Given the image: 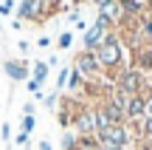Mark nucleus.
<instances>
[{
	"instance_id": "nucleus-2",
	"label": "nucleus",
	"mask_w": 152,
	"mask_h": 150,
	"mask_svg": "<svg viewBox=\"0 0 152 150\" xmlns=\"http://www.w3.org/2000/svg\"><path fill=\"white\" fill-rule=\"evenodd\" d=\"M99 136V147L102 150H127L132 145V133L127 125H110L104 133H96Z\"/></svg>"
},
{
	"instance_id": "nucleus-12",
	"label": "nucleus",
	"mask_w": 152,
	"mask_h": 150,
	"mask_svg": "<svg viewBox=\"0 0 152 150\" xmlns=\"http://www.w3.org/2000/svg\"><path fill=\"white\" fill-rule=\"evenodd\" d=\"M118 9H121L124 17H141V14H147L144 0H118Z\"/></svg>"
},
{
	"instance_id": "nucleus-3",
	"label": "nucleus",
	"mask_w": 152,
	"mask_h": 150,
	"mask_svg": "<svg viewBox=\"0 0 152 150\" xmlns=\"http://www.w3.org/2000/svg\"><path fill=\"white\" fill-rule=\"evenodd\" d=\"M144 82H147V77H144L141 71H135V68H121L118 74H115V79H113V85H115V91H121V94H127V96H135L138 91L144 88Z\"/></svg>"
},
{
	"instance_id": "nucleus-5",
	"label": "nucleus",
	"mask_w": 152,
	"mask_h": 150,
	"mask_svg": "<svg viewBox=\"0 0 152 150\" xmlns=\"http://www.w3.org/2000/svg\"><path fill=\"white\" fill-rule=\"evenodd\" d=\"M73 65L85 74V79H102V62H99L96 51H85L82 48L79 54L73 57Z\"/></svg>"
},
{
	"instance_id": "nucleus-21",
	"label": "nucleus",
	"mask_w": 152,
	"mask_h": 150,
	"mask_svg": "<svg viewBox=\"0 0 152 150\" xmlns=\"http://www.w3.org/2000/svg\"><path fill=\"white\" fill-rule=\"evenodd\" d=\"M73 45V34L71 31H62L59 37H56V48H62V51H68Z\"/></svg>"
},
{
	"instance_id": "nucleus-16",
	"label": "nucleus",
	"mask_w": 152,
	"mask_h": 150,
	"mask_svg": "<svg viewBox=\"0 0 152 150\" xmlns=\"http://www.w3.org/2000/svg\"><path fill=\"white\" fill-rule=\"evenodd\" d=\"M62 150H82L79 147V136L71 133V130H65V133H62Z\"/></svg>"
},
{
	"instance_id": "nucleus-1",
	"label": "nucleus",
	"mask_w": 152,
	"mask_h": 150,
	"mask_svg": "<svg viewBox=\"0 0 152 150\" xmlns=\"http://www.w3.org/2000/svg\"><path fill=\"white\" fill-rule=\"evenodd\" d=\"M96 57H99V62H102V77L110 79V82L115 79V74H118L121 68H127V48H124L121 34L115 31V28L107 31V37H104L102 45L96 48Z\"/></svg>"
},
{
	"instance_id": "nucleus-14",
	"label": "nucleus",
	"mask_w": 152,
	"mask_h": 150,
	"mask_svg": "<svg viewBox=\"0 0 152 150\" xmlns=\"http://www.w3.org/2000/svg\"><path fill=\"white\" fill-rule=\"evenodd\" d=\"M48 74H51V68H48V62H42V60H37V62H31V79H37L39 85H45V79H48Z\"/></svg>"
},
{
	"instance_id": "nucleus-30",
	"label": "nucleus",
	"mask_w": 152,
	"mask_h": 150,
	"mask_svg": "<svg viewBox=\"0 0 152 150\" xmlns=\"http://www.w3.org/2000/svg\"><path fill=\"white\" fill-rule=\"evenodd\" d=\"M39 150H54V147H51V142H45V139H42V142H39Z\"/></svg>"
},
{
	"instance_id": "nucleus-32",
	"label": "nucleus",
	"mask_w": 152,
	"mask_h": 150,
	"mask_svg": "<svg viewBox=\"0 0 152 150\" xmlns=\"http://www.w3.org/2000/svg\"><path fill=\"white\" fill-rule=\"evenodd\" d=\"M76 3H85V0H76Z\"/></svg>"
},
{
	"instance_id": "nucleus-19",
	"label": "nucleus",
	"mask_w": 152,
	"mask_h": 150,
	"mask_svg": "<svg viewBox=\"0 0 152 150\" xmlns=\"http://www.w3.org/2000/svg\"><path fill=\"white\" fill-rule=\"evenodd\" d=\"M37 128V119H34V113H23V122H20V130L23 133L31 136V130Z\"/></svg>"
},
{
	"instance_id": "nucleus-25",
	"label": "nucleus",
	"mask_w": 152,
	"mask_h": 150,
	"mask_svg": "<svg viewBox=\"0 0 152 150\" xmlns=\"http://www.w3.org/2000/svg\"><path fill=\"white\" fill-rule=\"evenodd\" d=\"M0 136H3V142H9V139H11V125H9V122L0 128Z\"/></svg>"
},
{
	"instance_id": "nucleus-29",
	"label": "nucleus",
	"mask_w": 152,
	"mask_h": 150,
	"mask_svg": "<svg viewBox=\"0 0 152 150\" xmlns=\"http://www.w3.org/2000/svg\"><path fill=\"white\" fill-rule=\"evenodd\" d=\"M23 113H34V102H26L23 105Z\"/></svg>"
},
{
	"instance_id": "nucleus-28",
	"label": "nucleus",
	"mask_w": 152,
	"mask_h": 150,
	"mask_svg": "<svg viewBox=\"0 0 152 150\" xmlns=\"http://www.w3.org/2000/svg\"><path fill=\"white\" fill-rule=\"evenodd\" d=\"M90 3L96 6V9H107V6H110V3H115V0H90Z\"/></svg>"
},
{
	"instance_id": "nucleus-23",
	"label": "nucleus",
	"mask_w": 152,
	"mask_h": 150,
	"mask_svg": "<svg viewBox=\"0 0 152 150\" xmlns=\"http://www.w3.org/2000/svg\"><path fill=\"white\" fill-rule=\"evenodd\" d=\"M68 74H71V68H62V71H59V77H56V91H65V85H68Z\"/></svg>"
},
{
	"instance_id": "nucleus-33",
	"label": "nucleus",
	"mask_w": 152,
	"mask_h": 150,
	"mask_svg": "<svg viewBox=\"0 0 152 150\" xmlns=\"http://www.w3.org/2000/svg\"><path fill=\"white\" fill-rule=\"evenodd\" d=\"M93 150H102V147H93Z\"/></svg>"
},
{
	"instance_id": "nucleus-18",
	"label": "nucleus",
	"mask_w": 152,
	"mask_h": 150,
	"mask_svg": "<svg viewBox=\"0 0 152 150\" xmlns=\"http://www.w3.org/2000/svg\"><path fill=\"white\" fill-rule=\"evenodd\" d=\"M79 147H82V150H93V147H99V136H96V133H85V136H79Z\"/></svg>"
},
{
	"instance_id": "nucleus-15",
	"label": "nucleus",
	"mask_w": 152,
	"mask_h": 150,
	"mask_svg": "<svg viewBox=\"0 0 152 150\" xmlns=\"http://www.w3.org/2000/svg\"><path fill=\"white\" fill-rule=\"evenodd\" d=\"M93 108H96V133H104V130L110 128V119H107V113L99 108V102H96Z\"/></svg>"
},
{
	"instance_id": "nucleus-27",
	"label": "nucleus",
	"mask_w": 152,
	"mask_h": 150,
	"mask_svg": "<svg viewBox=\"0 0 152 150\" xmlns=\"http://www.w3.org/2000/svg\"><path fill=\"white\" fill-rule=\"evenodd\" d=\"M51 43H54V40H51V37H48V34H42V37H39V40H37V45H39V48H48V45H51Z\"/></svg>"
},
{
	"instance_id": "nucleus-9",
	"label": "nucleus",
	"mask_w": 152,
	"mask_h": 150,
	"mask_svg": "<svg viewBox=\"0 0 152 150\" xmlns=\"http://www.w3.org/2000/svg\"><path fill=\"white\" fill-rule=\"evenodd\" d=\"M99 108L107 113L110 125H127V113H124V108H121L118 102L113 99V96H107V99H99Z\"/></svg>"
},
{
	"instance_id": "nucleus-31",
	"label": "nucleus",
	"mask_w": 152,
	"mask_h": 150,
	"mask_svg": "<svg viewBox=\"0 0 152 150\" xmlns=\"http://www.w3.org/2000/svg\"><path fill=\"white\" fill-rule=\"evenodd\" d=\"M144 9H147V11H152V0H144Z\"/></svg>"
},
{
	"instance_id": "nucleus-6",
	"label": "nucleus",
	"mask_w": 152,
	"mask_h": 150,
	"mask_svg": "<svg viewBox=\"0 0 152 150\" xmlns=\"http://www.w3.org/2000/svg\"><path fill=\"white\" fill-rule=\"evenodd\" d=\"M130 68L141 71L144 77H147V74H152V40H144L138 48L130 51Z\"/></svg>"
},
{
	"instance_id": "nucleus-10",
	"label": "nucleus",
	"mask_w": 152,
	"mask_h": 150,
	"mask_svg": "<svg viewBox=\"0 0 152 150\" xmlns=\"http://www.w3.org/2000/svg\"><path fill=\"white\" fill-rule=\"evenodd\" d=\"M104 37H107V31H104L102 26H96V23H93V26L85 28V34H82V48H85V51H96L99 45H102Z\"/></svg>"
},
{
	"instance_id": "nucleus-13",
	"label": "nucleus",
	"mask_w": 152,
	"mask_h": 150,
	"mask_svg": "<svg viewBox=\"0 0 152 150\" xmlns=\"http://www.w3.org/2000/svg\"><path fill=\"white\" fill-rule=\"evenodd\" d=\"M85 82H87V79H85V74H82L76 65H71V74H68V85H65V88L71 91V94H79Z\"/></svg>"
},
{
	"instance_id": "nucleus-22",
	"label": "nucleus",
	"mask_w": 152,
	"mask_h": 150,
	"mask_svg": "<svg viewBox=\"0 0 152 150\" xmlns=\"http://www.w3.org/2000/svg\"><path fill=\"white\" fill-rule=\"evenodd\" d=\"M42 105H45V108H51V111H54V108L59 105V91H54V94H48V96H42Z\"/></svg>"
},
{
	"instance_id": "nucleus-11",
	"label": "nucleus",
	"mask_w": 152,
	"mask_h": 150,
	"mask_svg": "<svg viewBox=\"0 0 152 150\" xmlns=\"http://www.w3.org/2000/svg\"><path fill=\"white\" fill-rule=\"evenodd\" d=\"M124 113H127V122H138V119H144V116H147V99L138 96V94L130 96V99H127Z\"/></svg>"
},
{
	"instance_id": "nucleus-24",
	"label": "nucleus",
	"mask_w": 152,
	"mask_h": 150,
	"mask_svg": "<svg viewBox=\"0 0 152 150\" xmlns=\"http://www.w3.org/2000/svg\"><path fill=\"white\" fill-rule=\"evenodd\" d=\"M9 14H14V0H3L0 3V17H9Z\"/></svg>"
},
{
	"instance_id": "nucleus-4",
	"label": "nucleus",
	"mask_w": 152,
	"mask_h": 150,
	"mask_svg": "<svg viewBox=\"0 0 152 150\" xmlns=\"http://www.w3.org/2000/svg\"><path fill=\"white\" fill-rule=\"evenodd\" d=\"M14 14L23 23H45L51 17L48 14V0H20Z\"/></svg>"
},
{
	"instance_id": "nucleus-7",
	"label": "nucleus",
	"mask_w": 152,
	"mask_h": 150,
	"mask_svg": "<svg viewBox=\"0 0 152 150\" xmlns=\"http://www.w3.org/2000/svg\"><path fill=\"white\" fill-rule=\"evenodd\" d=\"M71 128H76V136L96 133V108L85 102V105L76 111V116H73V125H71Z\"/></svg>"
},
{
	"instance_id": "nucleus-26",
	"label": "nucleus",
	"mask_w": 152,
	"mask_h": 150,
	"mask_svg": "<svg viewBox=\"0 0 152 150\" xmlns=\"http://www.w3.org/2000/svg\"><path fill=\"white\" fill-rule=\"evenodd\" d=\"M14 142H17L20 147H26V145H28V133H23V130H20V133L14 136Z\"/></svg>"
},
{
	"instance_id": "nucleus-34",
	"label": "nucleus",
	"mask_w": 152,
	"mask_h": 150,
	"mask_svg": "<svg viewBox=\"0 0 152 150\" xmlns=\"http://www.w3.org/2000/svg\"><path fill=\"white\" fill-rule=\"evenodd\" d=\"M149 150H152V142H149Z\"/></svg>"
},
{
	"instance_id": "nucleus-20",
	"label": "nucleus",
	"mask_w": 152,
	"mask_h": 150,
	"mask_svg": "<svg viewBox=\"0 0 152 150\" xmlns=\"http://www.w3.org/2000/svg\"><path fill=\"white\" fill-rule=\"evenodd\" d=\"M141 139L152 142V113H147V116L141 119Z\"/></svg>"
},
{
	"instance_id": "nucleus-17",
	"label": "nucleus",
	"mask_w": 152,
	"mask_h": 150,
	"mask_svg": "<svg viewBox=\"0 0 152 150\" xmlns=\"http://www.w3.org/2000/svg\"><path fill=\"white\" fill-rule=\"evenodd\" d=\"M138 34H141V40H152V17L144 14L141 23H138Z\"/></svg>"
},
{
	"instance_id": "nucleus-8",
	"label": "nucleus",
	"mask_w": 152,
	"mask_h": 150,
	"mask_svg": "<svg viewBox=\"0 0 152 150\" xmlns=\"http://www.w3.org/2000/svg\"><path fill=\"white\" fill-rule=\"evenodd\" d=\"M3 74L11 79V82H28L31 65H28V60H6L3 62Z\"/></svg>"
}]
</instances>
